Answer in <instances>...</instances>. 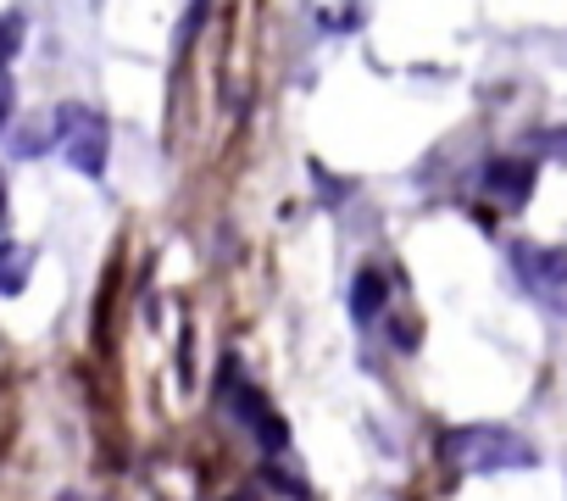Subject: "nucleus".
<instances>
[{
    "label": "nucleus",
    "mask_w": 567,
    "mask_h": 501,
    "mask_svg": "<svg viewBox=\"0 0 567 501\" xmlns=\"http://www.w3.org/2000/svg\"><path fill=\"white\" fill-rule=\"evenodd\" d=\"M18 45H23V23L18 18H0V73H7V62L18 57Z\"/></svg>",
    "instance_id": "nucleus-7"
},
{
    "label": "nucleus",
    "mask_w": 567,
    "mask_h": 501,
    "mask_svg": "<svg viewBox=\"0 0 567 501\" xmlns=\"http://www.w3.org/2000/svg\"><path fill=\"white\" fill-rule=\"evenodd\" d=\"M223 501H256V495H250V490H234V495H223Z\"/></svg>",
    "instance_id": "nucleus-12"
},
{
    "label": "nucleus",
    "mask_w": 567,
    "mask_h": 501,
    "mask_svg": "<svg viewBox=\"0 0 567 501\" xmlns=\"http://www.w3.org/2000/svg\"><path fill=\"white\" fill-rule=\"evenodd\" d=\"M484 190L501 195V201H528V190H534V167H528V162H489Z\"/></svg>",
    "instance_id": "nucleus-4"
},
{
    "label": "nucleus",
    "mask_w": 567,
    "mask_h": 501,
    "mask_svg": "<svg viewBox=\"0 0 567 501\" xmlns=\"http://www.w3.org/2000/svg\"><path fill=\"white\" fill-rule=\"evenodd\" d=\"M68 162H73V173H84V178H106V123H101L95 112H84L79 129L68 134Z\"/></svg>",
    "instance_id": "nucleus-2"
},
{
    "label": "nucleus",
    "mask_w": 567,
    "mask_h": 501,
    "mask_svg": "<svg viewBox=\"0 0 567 501\" xmlns=\"http://www.w3.org/2000/svg\"><path fill=\"white\" fill-rule=\"evenodd\" d=\"M517 268L534 285H567V250H545V245H517Z\"/></svg>",
    "instance_id": "nucleus-3"
},
{
    "label": "nucleus",
    "mask_w": 567,
    "mask_h": 501,
    "mask_svg": "<svg viewBox=\"0 0 567 501\" xmlns=\"http://www.w3.org/2000/svg\"><path fill=\"white\" fill-rule=\"evenodd\" d=\"M34 268V250L29 245H0V296H23Z\"/></svg>",
    "instance_id": "nucleus-5"
},
{
    "label": "nucleus",
    "mask_w": 567,
    "mask_h": 501,
    "mask_svg": "<svg viewBox=\"0 0 567 501\" xmlns=\"http://www.w3.org/2000/svg\"><path fill=\"white\" fill-rule=\"evenodd\" d=\"M379 307H384V279L379 274H357V285H351V318L368 324V318H379Z\"/></svg>",
    "instance_id": "nucleus-6"
},
{
    "label": "nucleus",
    "mask_w": 567,
    "mask_h": 501,
    "mask_svg": "<svg viewBox=\"0 0 567 501\" xmlns=\"http://www.w3.org/2000/svg\"><path fill=\"white\" fill-rule=\"evenodd\" d=\"M440 457L456 468V473H506V468H534L539 451L517 434V429H501V423H467V429H451L440 440Z\"/></svg>",
    "instance_id": "nucleus-1"
},
{
    "label": "nucleus",
    "mask_w": 567,
    "mask_h": 501,
    "mask_svg": "<svg viewBox=\"0 0 567 501\" xmlns=\"http://www.w3.org/2000/svg\"><path fill=\"white\" fill-rule=\"evenodd\" d=\"M12 112H18V84H12V73H0V134H7Z\"/></svg>",
    "instance_id": "nucleus-8"
},
{
    "label": "nucleus",
    "mask_w": 567,
    "mask_h": 501,
    "mask_svg": "<svg viewBox=\"0 0 567 501\" xmlns=\"http://www.w3.org/2000/svg\"><path fill=\"white\" fill-rule=\"evenodd\" d=\"M534 145H539V151H550V156H567V129H550V134H539Z\"/></svg>",
    "instance_id": "nucleus-10"
},
{
    "label": "nucleus",
    "mask_w": 567,
    "mask_h": 501,
    "mask_svg": "<svg viewBox=\"0 0 567 501\" xmlns=\"http://www.w3.org/2000/svg\"><path fill=\"white\" fill-rule=\"evenodd\" d=\"M0 223H7V178H0Z\"/></svg>",
    "instance_id": "nucleus-11"
},
{
    "label": "nucleus",
    "mask_w": 567,
    "mask_h": 501,
    "mask_svg": "<svg viewBox=\"0 0 567 501\" xmlns=\"http://www.w3.org/2000/svg\"><path fill=\"white\" fill-rule=\"evenodd\" d=\"M318 23H329V29H357L362 12H357V7H351V12H318Z\"/></svg>",
    "instance_id": "nucleus-9"
}]
</instances>
